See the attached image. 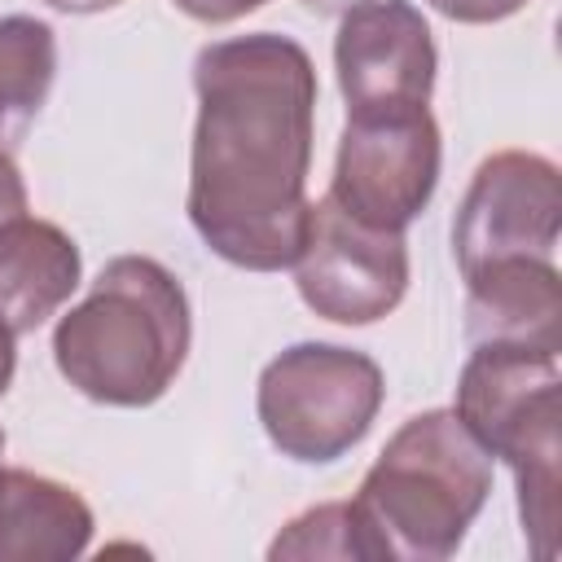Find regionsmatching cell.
<instances>
[{
	"mask_svg": "<svg viewBox=\"0 0 562 562\" xmlns=\"http://www.w3.org/2000/svg\"><path fill=\"white\" fill-rule=\"evenodd\" d=\"M193 88L189 220L198 237L237 268H290L312 215L316 70L307 48L272 31L206 44Z\"/></svg>",
	"mask_w": 562,
	"mask_h": 562,
	"instance_id": "obj_1",
	"label": "cell"
},
{
	"mask_svg": "<svg viewBox=\"0 0 562 562\" xmlns=\"http://www.w3.org/2000/svg\"><path fill=\"white\" fill-rule=\"evenodd\" d=\"M79 285V246L48 220L0 228V321L13 334L40 329Z\"/></svg>",
	"mask_w": 562,
	"mask_h": 562,
	"instance_id": "obj_11",
	"label": "cell"
},
{
	"mask_svg": "<svg viewBox=\"0 0 562 562\" xmlns=\"http://www.w3.org/2000/svg\"><path fill=\"white\" fill-rule=\"evenodd\" d=\"M268 558H364V562H382L386 549L373 531V522L360 514L356 501H334V505H316L307 514H299L268 549Z\"/></svg>",
	"mask_w": 562,
	"mask_h": 562,
	"instance_id": "obj_14",
	"label": "cell"
},
{
	"mask_svg": "<svg viewBox=\"0 0 562 562\" xmlns=\"http://www.w3.org/2000/svg\"><path fill=\"white\" fill-rule=\"evenodd\" d=\"M527 0H430V9H439L452 22H501L509 13H518Z\"/></svg>",
	"mask_w": 562,
	"mask_h": 562,
	"instance_id": "obj_15",
	"label": "cell"
},
{
	"mask_svg": "<svg viewBox=\"0 0 562 562\" xmlns=\"http://www.w3.org/2000/svg\"><path fill=\"white\" fill-rule=\"evenodd\" d=\"M356 4H364V0H303V9H312V13H347Z\"/></svg>",
	"mask_w": 562,
	"mask_h": 562,
	"instance_id": "obj_20",
	"label": "cell"
},
{
	"mask_svg": "<svg viewBox=\"0 0 562 562\" xmlns=\"http://www.w3.org/2000/svg\"><path fill=\"white\" fill-rule=\"evenodd\" d=\"M562 220L558 167L527 149H505L479 162L452 220L461 277L496 259H553Z\"/></svg>",
	"mask_w": 562,
	"mask_h": 562,
	"instance_id": "obj_8",
	"label": "cell"
},
{
	"mask_svg": "<svg viewBox=\"0 0 562 562\" xmlns=\"http://www.w3.org/2000/svg\"><path fill=\"white\" fill-rule=\"evenodd\" d=\"M382 395V369L364 351L299 342L259 373V422L285 457L325 465L369 435Z\"/></svg>",
	"mask_w": 562,
	"mask_h": 562,
	"instance_id": "obj_5",
	"label": "cell"
},
{
	"mask_svg": "<svg viewBox=\"0 0 562 562\" xmlns=\"http://www.w3.org/2000/svg\"><path fill=\"white\" fill-rule=\"evenodd\" d=\"M88 501L44 474L0 470V562H70L88 549Z\"/></svg>",
	"mask_w": 562,
	"mask_h": 562,
	"instance_id": "obj_12",
	"label": "cell"
},
{
	"mask_svg": "<svg viewBox=\"0 0 562 562\" xmlns=\"http://www.w3.org/2000/svg\"><path fill=\"white\" fill-rule=\"evenodd\" d=\"M334 66L347 119L422 110L435 88V40L408 0H364L342 13Z\"/></svg>",
	"mask_w": 562,
	"mask_h": 562,
	"instance_id": "obj_9",
	"label": "cell"
},
{
	"mask_svg": "<svg viewBox=\"0 0 562 562\" xmlns=\"http://www.w3.org/2000/svg\"><path fill=\"white\" fill-rule=\"evenodd\" d=\"M53 9H66V13H101V9H114L119 0H44Z\"/></svg>",
	"mask_w": 562,
	"mask_h": 562,
	"instance_id": "obj_19",
	"label": "cell"
},
{
	"mask_svg": "<svg viewBox=\"0 0 562 562\" xmlns=\"http://www.w3.org/2000/svg\"><path fill=\"white\" fill-rule=\"evenodd\" d=\"M22 215H26V184H22V171L13 167V158L0 149V228Z\"/></svg>",
	"mask_w": 562,
	"mask_h": 562,
	"instance_id": "obj_16",
	"label": "cell"
},
{
	"mask_svg": "<svg viewBox=\"0 0 562 562\" xmlns=\"http://www.w3.org/2000/svg\"><path fill=\"white\" fill-rule=\"evenodd\" d=\"M492 492V457L452 408L408 417L364 474L356 505L373 522L386 562H439L457 553Z\"/></svg>",
	"mask_w": 562,
	"mask_h": 562,
	"instance_id": "obj_3",
	"label": "cell"
},
{
	"mask_svg": "<svg viewBox=\"0 0 562 562\" xmlns=\"http://www.w3.org/2000/svg\"><path fill=\"white\" fill-rule=\"evenodd\" d=\"M294 285L303 303L338 325H369L395 312L408 290L404 233L373 228L347 215L329 193L312 202L303 246L294 255Z\"/></svg>",
	"mask_w": 562,
	"mask_h": 562,
	"instance_id": "obj_6",
	"label": "cell"
},
{
	"mask_svg": "<svg viewBox=\"0 0 562 562\" xmlns=\"http://www.w3.org/2000/svg\"><path fill=\"white\" fill-rule=\"evenodd\" d=\"M558 356L531 347L479 342L457 382V417L509 461L518 479V514L536 558L558 553V422H562Z\"/></svg>",
	"mask_w": 562,
	"mask_h": 562,
	"instance_id": "obj_4",
	"label": "cell"
},
{
	"mask_svg": "<svg viewBox=\"0 0 562 562\" xmlns=\"http://www.w3.org/2000/svg\"><path fill=\"white\" fill-rule=\"evenodd\" d=\"M57 75L53 26L26 13L0 18V145L22 140Z\"/></svg>",
	"mask_w": 562,
	"mask_h": 562,
	"instance_id": "obj_13",
	"label": "cell"
},
{
	"mask_svg": "<svg viewBox=\"0 0 562 562\" xmlns=\"http://www.w3.org/2000/svg\"><path fill=\"white\" fill-rule=\"evenodd\" d=\"M171 4L189 18H198V22H233V18H241V13H250L268 0H171Z\"/></svg>",
	"mask_w": 562,
	"mask_h": 562,
	"instance_id": "obj_17",
	"label": "cell"
},
{
	"mask_svg": "<svg viewBox=\"0 0 562 562\" xmlns=\"http://www.w3.org/2000/svg\"><path fill=\"white\" fill-rule=\"evenodd\" d=\"M189 299L180 281L145 255L101 268L88 299L57 321L53 356L61 378L97 404H154L189 356Z\"/></svg>",
	"mask_w": 562,
	"mask_h": 562,
	"instance_id": "obj_2",
	"label": "cell"
},
{
	"mask_svg": "<svg viewBox=\"0 0 562 562\" xmlns=\"http://www.w3.org/2000/svg\"><path fill=\"white\" fill-rule=\"evenodd\" d=\"M13 329L0 321V395L9 391V382H13V364H18V351H13Z\"/></svg>",
	"mask_w": 562,
	"mask_h": 562,
	"instance_id": "obj_18",
	"label": "cell"
},
{
	"mask_svg": "<svg viewBox=\"0 0 562 562\" xmlns=\"http://www.w3.org/2000/svg\"><path fill=\"white\" fill-rule=\"evenodd\" d=\"M439 184V127L430 110L356 114L342 127L329 198L373 224L404 233Z\"/></svg>",
	"mask_w": 562,
	"mask_h": 562,
	"instance_id": "obj_7",
	"label": "cell"
},
{
	"mask_svg": "<svg viewBox=\"0 0 562 562\" xmlns=\"http://www.w3.org/2000/svg\"><path fill=\"white\" fill-rule=\"evenodd\" d=\"M0 457H4V435H0Z\"/></svg>",
	"mask_w": 562,
	"mask_h": 562,
	"instance_id": "obj_21",
	"label": "cell"
},
{
	"mask_svg": "<svg viewBox=\"0 0 562 562\" xmlns=\"http://www.w3.org/2000/svg\"><path fill=\"white\" fill-rule=\"evenodd\" d=\"M562 285L553 259H496L465 277L470 342L531 347L558 356Z\"/></svg>",
	"mask_w": 562,
	"mask_h": 562,
	"instance_id": "obj_10",
	"label": "cell"
}]
</instances>
